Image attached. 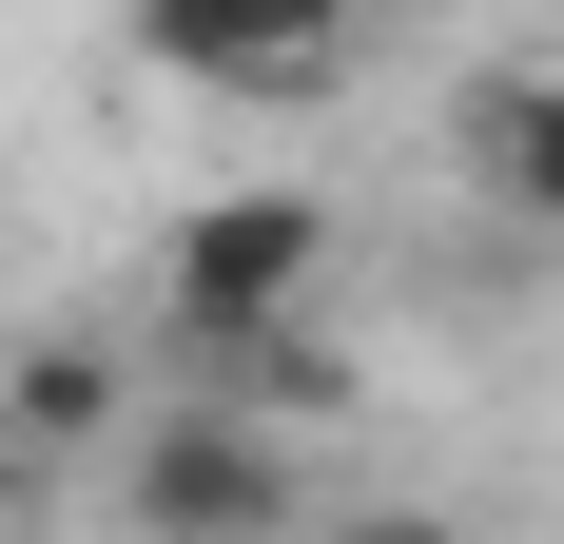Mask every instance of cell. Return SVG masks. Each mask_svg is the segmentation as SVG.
<instances>
[{
  "label": "cell",
  "mask_w": 564,
  "mask_h": 544,
  "mask_svg": "<svg viewBox=\"0 0 564 544\" xmlns=\"http://www.w3.org/2000/svg\"><path fill=\"white\" fill-rule=\"evenodd\" d=\"M312 272H332V195H292V175H234L195 215L156 233V350L195 370H253L292 312H312Z\"/></svg>",
  "instance_id": "obj_1"
},
{
  "label": "cell",
  "mask_w": 564,
  "mask_h": 544,
  "mask_svg": "<svg viewBox=\"0 0 564 544\" xmlns=\"http://www.w3.org/2000/svg\"><path fill=\"white\" fill-rule=\"evenodd\" d=\"M117 505H137V544H273L292 525V447H273L253 389H195V409L117 428Z\"/></svg>",
  "instance_id": "obj_2"
},
{
  "label": "cell",
  "mask_w": 564,
  "mask_h": 544,
  "mask_svg": "<svg viewBox=\"0 0 564 544\" xmlns=\"http://www.w3.org/2000/svg\"><path fill=\"white\" fill-rule=\"evenodd\" d=\"M137 58L195 98H312L350 58V0H137Z\"/></svg>",
  "instance_id": "obj_3"
},
{
  "label": "cell",
  "mask_w": 564,
  "mask_h": 544,
  "mask_svg": "<svg viewBox=\"0 0 564 544\" xmlns=\"http://www.w3.org/2000/svg\"><path fill=\"white\" fill-rule=\"evenodd\" d=\"M467 175H487V215H507V233H564V58L467 98Z\"/></svg>",
  "instance_id": "obj_4"
},
{
  "label": "cell",
  "mask_w": 564,
  "mask_h": 544,
  "mask_svg": "<svg viewBox=\"0 0 564 544\" xmlns=\"http://www.w3.org/2000/svg\"><path fill=\"white\" fill-rule=\"evenodd\" d=\"M40 428H117V370L98 350H20V447Z\"/></svg>",
  "instance_id": "obj_5"
},
{
  "label": "cell",
  "mask_w": 564,
  "mask_h": 544,
  "mask_svg": "<svg viewBox=\"0 0 564 544\" xmlns=\"http://www.w3.org/2000/svg\"><path fill=\"white\" fill-rule=\"evenodd\" d=\"M312 544H467L448 505H350V525H312Z\"/></svg>",
  "instance_id": "obj_6"
},
{
  "label": "cell",
  "mask_w": 564,
  "mask_h": 544,
  "mask_svg": "<svg viewBox=\"0 0 564 544\" xmlns=\"http://www.w3.org/2000/svg\"><path fill=\"white\" fill-rule=\"evenodd\" d=\"M0 544H20V447H0Z\"/></svg>",
  "instance_id": "obj_7"
}]
</instances>
